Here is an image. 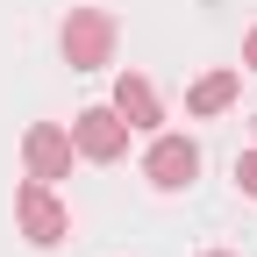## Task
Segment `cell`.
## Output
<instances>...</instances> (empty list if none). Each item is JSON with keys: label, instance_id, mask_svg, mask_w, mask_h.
<instances>
[{"label": "cell", "instance_id": "1", "mask_svg": "<svg viewBox=\"0 0 257 257\" xmlns=\"http://www.w3.org/2000/svg\"><path fill=\"white\" fill-rule=\"evenodd\" d=\"M15 221H22V236L36 243V250H57L64 236H72V207H64L43 179H22L15 186Z\"/></svg>", "mask_w": 257, "mask_h": 257}, {"label": "cell", "instance_id": "2", "mask_svg": "<svg viewBox=\"0 0 257 257\" xmlns=\"http://www.w3.org/2000/svg\"><path fill=\"white\" fill-rule=\"evenodd\" d=\"M57 43H64V64H72V72H100L114 57V15L107 8H72Z\"/></svg>", "mask_w": 257, "mask_h": 257}, {"label": "cell", "instance_id": "3", "mask_svg": "<svg viewBox=\"0 0 257 257\" xmlns=\"http://www.w3.org/2000/svg\"><path fill=\"white\" fill-rule=\"evenodd\" d=\"M143 179H150L157 193H186L193 179H200V143H193V136H150Z\"/></svg>", "mask_w": 257, "mask_h": 257}, {"label": "cell", "instance_id": "4", "mask_svg": "<svg viewBox=\"0 0 257 257\" xmlns=\"http://www.w3.org/2000/svg\"><path fill=\"white\" fill-rule=\"evenodd\" d=\"M72 157H79V143H72V128H57V121H36L22 136V165H29V179H43V186L72 179Z\"/></svg>", "mask_w": 257, "mask_h": 257}, {"label": "cell", "instance_id": "5", "mask_svg": "<svg viewBox=\"0 0 257 257\" xmlns=\"http://www.w3.org/2000/svg\"><path fill=\"white\" fill-rule=\"evenodd\" d=\"M128 136H136V128H128L114 107H79L72 114V143H79V157H93V165H114V157L128 150Z\"/></svg>", "mask_w": 257, "mask_h": 257}, {"label": "cell", "instance_id": "6", "mask_svg": "<svg viewBox=\"0 0 257 257\" xmlns=\"http://www.w3.org/2000/svg\"><path fill=\"white\" fill-rule=\"evenodd\" d=\"M128 128H157V121H165V107H157V86L143 79V72H121L114 79V100H107Z\"/></svg>", "mask_w": 257, "mask_h": 257}, {"label": "cell", "instance_id": "7", "mask_svg": "<svg viewBox=\"0 0 257 257\" xmlns=\"http://www.w3.org/2000/svg\"><path fill=\"white\" fill-rule=\"evenodd\" d=\"M236 86H243V72H207V79H193L186 114H221V107L236 100Z\"/></svg>", "mask_w": 257, "mask_h": 257}, {"label": "cell", "instance_id": "8", "mask_svg": "<svg viewBox=\"0 0 257 257\" xmlns=\"http://www.w3.org/2000/svg\"><path fill=\"white\" fill-rule=\"evenodd\" d=\"M236 186L257 200V150H243V157H236Z\"/></svg>", "mask_w": 257, "mask_h": 257}, {"label": "cell", "instance_id": "9", "mask_svg": "<svg viewBox=\"0 0 257 257\" xmlns=\"http://www.w3.org/2000/svg\"><path fill=\"white\" fill-rule=\"evenodd\" d=\"M243 72H257V29H250V43H243Z\"/></svg>", "mask_w": 257, "mask_h": 257}, {"label": "cell", "instance_id": "10", "mask_svg": "<svg viewBox=\"0 0 257 257\" xmlns=\"http://www.w3.org/2000/svg\"><path fill=\"white\" fill-rule=\"evenodd\" d=\"M207 257H229V250H207Z\"/></svg>", "mask_w": 257, "mask_h": 257}, {"label": "cell", "instance_id": "11", "mask_svg": "<svg viewBox=\"0 0 257 257\" xmlns=\"http://www.w3.org/2000/svg\"><path fill=\"white\" fill-rule=\"evenodd\" d=\"M250 128H257V114H250Z\"/></svg>", "mask_w": 257, "mask_h": 257}]
</instances>
